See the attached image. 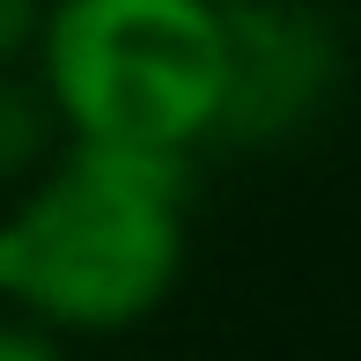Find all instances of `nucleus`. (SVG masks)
Wrapping results in <instances>:
<instances>
[{"mask_svg": "<svg viewBox=\"0 0 361 361\" xmlns=\"http://www.w3.org/2000/svg\"><path fill=\"white\" fill-rule=\"evenodd\" d=\"M44 0H0V67H23L30 44H37Z\"/></svg>", "mask_w": 361, "mask_h": 361, "instance_id": "obj_6", "label": "nucleus"}, {"mask_svg": "<svg viewBox=\"0 0 361 361\" xmlns=\"http://www.w3.org/2000/svg\"><path fill=\"white\" fill-rule=\"evenodd\" d=\"M339 30L310 0H221V118L228 147H281L317 126L339 89Z\"/></svg>", "mask_w": 361, "mask_h": 361, "instance_id": "obj_3", "label": "nucleus"}, {"mask_svg": "<svg viewBox=\"0 0 361 361\" xmlns=\"http://www.w3.org/2000/svg\"><path fill=\"white\" fill-rule=\"evenodd\" d=\"M37 89L67 140L192 155L221 118V0H44Z\"/></svg>", "mask_w": 361, "mask_h": 361, "instance_id": "obj_2", "label": "nucleus"}, {"mask_svg": "<svg viewBox=\"0 0 361 361\" xmlns=\"http://www.w3.org/2000/svg\"><path fill=\"white\" fill-rule=\"evenodd\" d=\"M59 140H67V133H59L52 104H44V89H37V74L0 67V192H15L30 170H44Z\"/></svg>", "mask_w": 361, "mask_h": 361, "instance_id": "obj_4", "label": "nucleus"}, {"mask_svg": "<svg viewBox=\"0 0 361 361\" xmlns=\"http://www.w3.org/2000/svg\"><path fill=\"white\" fill-rule=\"evenodd\" d=\"M0 361H67V347H59V332L30 324L23 310H0Z\"/></svg>", "mask_w": 361, "mask_h": 361, "instance_id": "obj_5", "label": "nucleus"}, {"mask_svg": "<svg viewBox=\"0 0 361 361\" xmlns=\"http://www.w3.org/2000/svg\"><path fill=\"white\" fill-rule=\"evenodd\" d=\"M192 155L67 140L0 207V310L59 339L147 324L185 273Z\"/></svg>", "mask_w": 361, "mask_h": 361, "instance_id": "obj_1", "label": "nucleus"}]
</instances>
